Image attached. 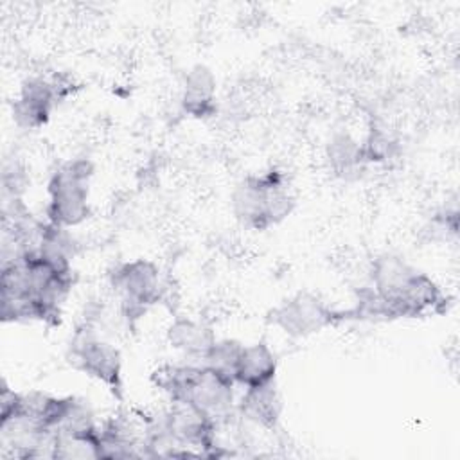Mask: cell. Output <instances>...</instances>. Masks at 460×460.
<instances>
[{
    "label": "cell",
    "instance_id": "cell-5",
    "mask_svg": "<svg viewBox=\"0 0 460 460\" xmlns=\"http://www.w3.org/2000/svg\"><path fill=\"white\" fill-rule=\"evenodd\" d=\"M268 320L291 338H304L341 322L340 311L309 291H298L273 307Z\"/></svg>",
    "mask_w": 460,
    "mask_h": 460
},
{
    "label": "cell",
    "instance_id": "cell-13",
    "mask_svg": "<svg viewBox=\"0 0 460 460\" xmlns=\"http://www.w3.org/2000/svg\"><path fill=\"white\" fill-rule=\"evenodd\" d=\"M27 172L25 169L18 164H5L4 172H2V185H4V199L9 198H20L27 187Z\"/></svg>",
    "mask_w": 460,
    "mask_h": 460
},
{
    "label": "cell",
    "instance_id": "cell-2",
    "mask_svg": "<svg viewBox=\"0 0 460 460\" xmlns=\"http://www.w3.org/2000/svg\"><path fill=\"white\" fill-rule=\"evenodd\" d=\"M93 165L88 158H70L50 176L47 185V221L72 228L90 216V178Z\"/></svg>",
    "mask_w": 460,
    "mask_h": 460
},
{
    "label": "cell",
    "instance_id": "cell-9",
    "mask_svg": "<svg viewBox=\"0 0 460 460\" xmlns=\"http://www.w3.org/2000/svg\"><path fill=\"white\" fill-rule=\"evenodd\" d=\"M216 340L207 323L189 316H176L167 329L169 345L192 361H201Z\"/></svg>",
    "mask_w": 460,
    "mask_h": 460
},
{
    "label": "cell",
    "instance_id": "cell-10",
    "mask_svg": "<svg viewBox=\"0 0 460 460\" xmlns=\"http://www.w3.org/2000/svg\"><path fill=\"white\" fill-rule=\"evenodd\" d=\"M214 92H216L214 74L207 66L196 65L194 68H190L185 79L183 97H181L183 110L192 117L212 115L216 111Z\"/></svg>",
    "mask_w": 460,
    "mask_h": 460
},
{
    "label": "cell",
    "instance_id": "cell-1",
    "mask_svg": "<svg viewBox=\"0 0 460 460\" xmlns=\"http://www.w3.org/2000/svg\"><path fill=\"white\" fill-rule=\"evenodd\" d=\"M293 207L295 196L286 176L277 169L246 176L232 192L234 216L252 230H266L280 223Z\"/></svg>",
    "mask_w": 460,
    "mask_h": 460
},
{
    "label": "cell",
    "instance_id": "cell-7",
    "mask_svg": "<svg viewBox=\"0 0 460 460\" xmlns=\"http://www.w3.org/2000/svg\"><path fill=\"white\" fill-rule=\"evenodd\" d=\"M237 415L259 428L275 429L282 415V399L275 381L244 388L237 402Z\"/></svg>",
    "mask_w": 460,
    "mask_h": 460
},
{
    "label": "cell",
    "instance_id": "cell-8",
    "mask_svg": "<svg viewBox=\"0 0 460 460\" xmlns=\"http://www.w3.org/2000/svg\"><path fill=\"white\" fill-rule=\"evenodd\" d=\"M277 368H279V361L271 347L266 341H255L243 347V352L234 374V381L243 388L259 386V385L275 381Z\"/></svg>",
    "mask_w": 460,
    "mask_h": 460
},
{
    "label": "cell",
    "instance_id": "cell-6",
    "mask_svg": "<svg viewBox=\"0 0 460 460\" xmlns=\"http://www.w3.org/2000/svg\"><path fill=\"white\" fill-rule=\"evenodd\" d=\"M58 101L59 95L52 79L31 77L23 81L13 102V119L20 128L38 129L47 124Z\"/></svg>",
    "mask_w": 460,
    "mask_h": 460
},
{
    "label": "cell",
    "instance_id": "cell-12",
    "mask_svg": "<svg viewBox=\"0 0 460 460\" xmlns=\"http://www.w3.org/2000/svg\"><path fill=\"white\" fill-rule=\"evenodd\" d=\"M243 343L234 340V338H225V340H216L214 345L208 349L205 358L201 359L203 365L210 367L212 370L230 377L234 381V374L243 352ZM235 383V381H234Z\"/></svg>",
    "mask_w": 460,
    "mask_h": 460
},
{
    "label": "cell",
    "instance_id": "cell-4",
    "mask_svg": "<svg viewBox=\"0 0 460 460\" xmlns=\"http://www.w3.org/2000/svg\"><path fill=\"white\" fill-rule=\"evenodd\" d=\"M110 286L119 295L126 318L142 316L164 296L160 270L147 259H135L115 266L110 273Z\"/></svg>",
    "mask_w": 460,
    "mask_h": 460
},
{
    "label": "cell",
    "instance_id": "cell-3",
    "mask_svg": "<svg viewBox=\"0 0 460 460\" xmlns=\"http://www.w3.org/2000/svg\"><path fill=\"white\" fill-rule=\"evenodd\" d=\"M68 363L86 376L122 394V358L115 345L104 341L92 322H83L72 334L66 349Z\"/></svg>",
    "mask_w": 460,
    "mask_h": 460
},
{
    "label": "cell",
    "instance_id": "cell-11",
    "mask_svg": "<svg viewBox=\"0 0 460 460\" xmlns=\"http://www.w3.org/2000/svg\"><path fill=\"white\" fill-rule=\"evenodd\" d=\"M327 156L331 167L336 172H350L367 162L363 146L347 133H338L331 138L327 146Z\"/></svg>",
    "mask_w": 460,
    "mask_h": 460
}]
</instances>
